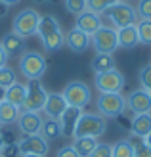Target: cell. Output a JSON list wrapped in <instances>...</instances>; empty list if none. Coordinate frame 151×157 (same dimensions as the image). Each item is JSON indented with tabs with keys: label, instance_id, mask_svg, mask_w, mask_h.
Listing matches in <instances>:
<instances>
[{
	"label": "cell",
	"instance_id": "obj_1",
	"mask_svg": "<svg viewBox=\"0 0 151 157\" xmlns=\"http://www.w3.org/2000/svg\"><path fill=\"white\" fill-rule=\"evenodd\" d=\"M36 35L40 38L42 48L46 52H58V50H61V46L65 44V35H63V31H61V25L52 13L40 15V23H38Z\"/></svg>",
	"mask_w": 151,
	"mask_h": 157
},
{
	"label": "cell",
	"instance_id": "obj_2",
	"mask_svg": "<svg viewBox=\"0 0 151 157\" xmlns=\"http://www.w3.org/2000/svg\"><path fill=\"white\" fill-rule=\"evenodd\" d=\"M48 63H46V58L40 52L29 50L23 52L19 58V73L27 78V81H40L44 77Z\"/></svg>",
	"mask_w": 151,
	"mask_h": 157
},
{
	"label": "cell",
	"instance_id": "obj_3",
	"mask_svg": "<svg viewBox=\"0 0 151 157\" xmlns=\"http://www.w3.org/2000/svg\"><path fill=\"white\" fill-rule=\"evenodd\" d=\"M101 17H105L113 29H121V27H128V25H136L140 21L138 19V13H136V8L132 4H126V2H119L115 6L107 8L105 12L101 13Z\"/></svg>",
	"mask_w": 151,
	"mask_h": 157
},
{
	"label": "cell",
	"instance_id": "obj_4",
	"mask_svg": "<svg viewBox=\"0 0 151 157\" xmlns=\"http://www.w3.org/2000/svg\"><path fill=\"white\" fill-rule=\"evenodd\" d=\"M107 128V123L98 113H81L73 138H100Z\"/></svg>",
	"mask_w": 151,
	"mask_h": 157
},
{
	"label": "cell",
	"instance_id": "obj_5",
	"mask_svg": "<svg viewBox=\"0 0 151 157\" xmlns=\"http://www.w3.org/2000/svg\"><path fill=\"white\" fill-rule=\"evenodd\" d=\"M38 23H40V13L35 8H25V10L15 13L12 21V33L19 35L21 38H27L31 35H36Z\"/></svg>",
	"mask_w": 151,
	"mask_h": 157
},
{
	"label": "cell",
	"instance_id": "obj_6",
	"mask_svg": "<svg viewBox=\"0 0 151 157\" xmlns=\"http://www.w3.org/2000/svg\"><path fill=\"white\" fill-rule=\"evenodd\" d=\"M126 109V98L123 94H100L96 100V111L103 119H115Z\"/></svg>",
	"mask_w": 151,
	"mask_h": 157
},
{
	"label": "cell",
	"instance_id": "obj_7",
	"mask_svg": "<svg viewBox=\"0 0 151 157\" xmlns=\"http://www.w3.org/2000/svg\"><path fill=\"white\" fill-rule=\"evenodd\" d=\"M61 94H63V98H65L69 107H78V109H84L92 100V92L88 88V84H84L82 81L67 82Z\"/></svg>",
	"mask_w": 151,
	"mask_h": 157
},
{
	"label": "cell",
	"instance_id": "obj_8",
	"mask_svg": "<svg viewBox=\"0 0 151 157\" xmlns=\"http://www.w3.org/2000/svg\"><path fill=\"white\" fill-rule=\"evenodd\" d=\"M94 84L100 90V94H121L126 81H124V75L115 67L105 73H96L94 75Z\"/></svg>",
	"mask_w": 151,
	"mask_h": 157
},
{
	"label": "cell",
	"instance_id": "obj_9",
	"mask_svg": "<svg viewBox=\"0 0 151 157\" xmlns=\"http://www.w3.org/2000/svg\"><path fill=\"white\" fill-rule=\"evenodd\" d=\"M90 44L94 46V50L98 54H113L119 48L117 29H113L111 25H101L96 33L90 36Z\"/></svg>",
	"mask_w": 151,
	"mask_h": 157
},
{
	"label": "cell",
	"instance_id": "obj_10",
	"mask_svg": "<svg viewBox=\"0 0 151 157\" xmlns=\"http://www.w3.org/2000/svg\"><path fill=\"white\" fill-rule=\"evenodd\" d=\"M46 98H48V92L42 86V82L40 81H29L27 82V96H25V101L21 105V111L40 113L44 104H46Z\"/></svg>",
	"mask_w": 151,
	"mask_h": 157
},
{
	"label": "cell",
	"instance_id": "obj_11",
	"mask_svg": "<svg viewBox=\"0 0 151 157\" xmlns=\"http://www.w3.org/2000/svg\"><path fill=\"white\" fill-rule=\"evenodd\" d=\"M48 150H50V142L46 138H42V134H29V136H23L17 142L19 155H40V157H46Z\"/></svg>",
	"mask_w": 151,
	"mask_h": 157
},
{
	"label": "cell",
	"instance_id": "obj_12",
	"mask_svg": "<svg viewBox=\"0 0 151 157\" xmlns=\"http://www.w3.org/2000/svg\"><path fill=\"white\" fill-rule=\"evenodd\" d=\"M126 107L132 111V115L151 113V94L144 88H136L126 96Z\"/></svg>",
	"mask_w": 151,
	"mask_h": 157
},
{
	"label": "cell",
	"instance_id": "obj_13",
	"mask_svg": "<svg viewBox=\"0 0 151 157\" xmlns=\"http://www.w3.org/2000/svg\"><path fill=\"white\" fill-rule=\"evenodd\" d=\"M17 128L23 136H29V134H40V128H42V115L36 113V111H21L17 117Z\"/></svg>",
	"mask_w": 151,
	"mask_h": 157
},
{
	"label": "cell",
	"instance_id": "obj_14",
	"mask_svg": "<svg viewBox=\"0 0 151 157\" xmlns=\"http://www.w3.org/2000/svg\"><path fill=\"white\" fill-rule=\"evenodd\" d=\"M101 25H103V17H101L100 13L92 12V10L81 12V13L77 15V19H75V27L78 31H82L84 35H88V36H92Z\"/></svg>",
	"mask_w": 151,
	"mask_h": 157
},
{
	"label": "cell",
	"instance_id": "obj_15",
	"mask_svg": "<svg viewBox=\"0 0 151 157\" xmlns=\"http://www.w3.org/2000/svg\"><path fill=\"white\" fill-rule=\"evenodd\" d=\"M69 105L65 98H63L61 92H48V98H46V104L42 107V113L46 115V119H52V121H59V117L63 115Z\"/></svg>",
	"mask_w": 151,
	"mask_h": 157
},
{
	"label": "cell",
	"instance_id": "obj_16",
	"mask_svg": "<svg viewBox=\"0 0 151 157\" xmlns=\"http://www.w3.org/2000/svg\"><path fill=\"white\" fill-rule=\"evenodd\" d=\"M65 44L73 54H82V52L88 50V46H90V36L84 35L82 31H78L77 27H73L65 35Z\"/></svg>",
	"mask_w": 151,
	"mask_h": 157
},
{
	"label": "cell",
	"instance_id": "obj_17",
	"mask_svg": "<svg viewBox=\"0 0 151 157\" xmlns=\"http://www.w3.org/2000/svg\"><path fill=\"white\" fill-rule=\"evenodd\" d=\"M82 109L78 107H67L63 115L59 117V127H61V136L65 138H73V132H75V127L78 123V117H81Z\"/></svg>",
	"mask_w": 151,
	"mask_h": 157
},
{
	"label": "cell",
	"instance_id": "obj_18",
	"mask_svg": "<svg viewBox=\"0 0 151 157\" xmlns=\"http://www.w3.org/2000/svg\"><path fill=\"white\" fill-rule=\"evenodd\" d=\"M117 40H119V48H124V50L138 46L140 44V38H138L136 25H128V27L117 29Z\"/></svg>",
	"mask_w": 151,
	"mask_h": 157
},
{
	"label": "cell",
	"instance_id": "obj_19",
	"mask_svg": "<svg viewBox=\"0 0 151 157\" xmlns=\"http://www.w3.org/2000/svg\"><path fill=\"white\" fill-rule=\"evenodd\" d=\"M130 130L134 136H138L144 140L149 132H151V113H142V115H134V119L130 123Z\"/></svg>",
	"mask_w": 151,
	"mask_h": 157
},
{
	"label": "cell",
	"instance_id": "obj_20",
	"mask_svg": "<svg viewBox=\"0 0 151 157\" xmlns=\"http://www.w3.org/2000/svg\"><path fill=\"white\" fill-rule=\"evenodd\" d=\"M25 96H27V84L23 82H13L12 86L6 88V101H10L12 105L19 109L23 105V101H25Z\"/></svg>",
	"mask_w": 151,
	"mask_h": 157
},
{
	"label": "cell",
	"instance_id": "obj_21",
	"mask_svg": "<svg viewBox=\"0 0 151 157\" xmlns=\"http://www.w3.org/2000/svg\"><path fill=\"white\" fill-rule=\"evenodd\" d=\"M0 44H2V48L6 50L8 56H13V54H19L23 50V46H25V38H21L19 35H15V33H8V35L2 36Z\"/></svg>",
	"mask_w": 151,
	"mask_h": 157
},
{
	"label": "cell",
	"instance_id": "obj_22",
	"mask_svg": "<svg viewBox=\"0 0 151 157\" xmlns=\"http://www.w3.org/2000/svg\"><path fill=\"white\" fill-rule=\"evenodd\" d=\"M92 69L94 73H105V71H111L115 69V58L113 54H98L92 58Z\"/></svg>",
	"mask_w": 151,
	"mask_h": 157
},
{
	"label": "cell",
	"instance_id": "obj_23",
	"mask_svg": "<svg viewBox=\"0 0 151 157\" xmlns=\"http://www.w3.org/2000/svg\"><path fill=\"white\" fill-rule=\"evenodd\" d=\"M19 113H21L19 107L12 105L10 101H2V104H0V124L4 127V124L15 123V121H17V117H19Z\"/></svg>",
	"mask_w": 151,
	"mask_h": 157
},
{
	"label": "cell",
	"instance_id": "obj_24",
	"mask_svg": "<svg viewBox=\"0 0 151 157\" xmlns=\"http://www.w3.org/2000/svg\"><path fill=\"white\" fill-rule=\"evenodd\" d=\"M71 146L75 147L81 157H90L94 147L98 146V138H73V144Z\"/></svg>",
	"mask_w": 151,
	"mask_h": 157
},
{
	"label": "cell",
	"instance_id": "obj_25",
	"mask_svg": "<svg viewBox=\"0 0 151 157\" xmlns=\"http://www.w3.org/2000/svg\"><path fill=\"white\" fill-rule=\"evenodd\" d=\"M40 134H42V138H46V140H48V142L61 138V127H59V121L44 119V123H42V128H40Z\"/></svg>",
	"mask_w": 151,
	"mask_h": 157
},
{
	"label": "cell",
	"instance_id": "obj_26",
	"mask_svg": "<svg viewBox=\"0 0 151 157\" xmlns=\"http://www.w3.org/2000/svg\"><path fill=\"white\" fill-rule=\"evenodd\" d=\"M136 29H138L140 44L151 46V19H140L136 23Z\"/></svg>",
	"mask_w": 151,
	"mask_h": 157
},
{
	"label": "cell",
	"instance_id": "obj_27",
	"mask_svg": "<svg viewBox=\"0 0 151 157\" xmlns=\"http://www.w3.org/2000/svg\"><path fill=\"white\" fill-rule=\"evenodd\" d=\"M113 157H134V146L130 140H119L113 144Z\"/></svg>",
	"mask_w": 151,
	"mask_h": 157
},
{
	"label": "cell",
	"instance_id": "obj_28",
	"mask_svg": "<svg viewBox=\"0 0 151 157\" xmlns=\"http://www.w3.org/2000/svg\"><path fill=\"white\" fill-rule=\"evenodd\" d=\"M119 2H121V0H86V10H92V12H96V13L101 15L107 8L115 6Z\"/></svg>",
	"mask_w": 151,
	"mask_h": 157
},
{
	"label": "cell",
	"instance_id": "obj_29",
	"mask_svg": "<svg viewBox=\"0 0 151 157\" xmlns=\"http://www.w3.org/2000/svg\"><path fill=\"white\" fill-rule=\"evenodd\" d=\"M13 82H17V78H15V71L12 67H0V86H4V88H8V86H12Z\"/></svg>",
	"mask_w": 151,
	"mask_h": 157
},
{
	"label": "cell",
	"instance_id": "obj_30",
	"mask_svg": "<svg viewBox=\"0 0 151 157\" xmlns=\"http://www.w3.org/2000/svg\"><path fill=\"white\" fill-rule=\"evenodd\" d=\"M138 78H140L142 88H144L145 92H149V94H151V65H144V67H142V69H140Z\"/></svg>",
	"mask_w": 151,
	"mask_h": 157
},
{
	"label": "cell",
	"instance_id": "obj_31",
	"mask_svg": "<svg viewBox=\"0 0 151 157\" xmlns=\"http://www.w3.org/2000/svg\"><path fill=\"white\" fill-rule=\"evenodd\" d=\"M136 13L138 19H151V0H138Z\"/></svg>",
	"mask_w": 151,
	"mask_h": 157
},
{
	"label": "cell",
	"instance_id": "obj_32",
	"mask_svg": "<svg viewBox=\"0 0 151 157\" xmlns=\"http://www.w3.org/2000/svg\"><path fill=\"white\" fill-rule=\"evenodd\" d=\"M90 157H113V146L105 144V142H98V146L94 147Z\"/></svg>",
	"mask_w": 151,
	"mask_h": 157
},
{
	"label": "cell",
	"instance_id": "obj_33",
	"mask_svg": "<svg viewBox=\"0 0 151 157\" xmlns=\"http://www.w3.org/2000/svg\"><path fill=\"white\" fill-rule=\"evenodd\" d=\"M65 6H67V10L71 13L78 15L81 12L86 10V0H65Z\"/></svg>",
	"mask_w": 151,
	"mask_h": 157
},
{
	"label": "cell",
	"instance_id": "obj_34",
	"mask_svg": "<svg viewBox=\"0 0 151 157\" xmlns=\"http://www.w3.org/2000/svg\"><path fill=\"white\" fill-rule=\"evenodd\" d=\"M134 146V157H151V147L142 140V142H132Z\"/></svg>",
	"mask_w": 151,
	"mask_h": 157
},
{
	"label": "cell",
	"instance_id": "obj_35",
	"mask_svg": "<svg viewBox=\"0 0 151 157\" xmlns=\"http://www.w3.org/2000/svg\"><path fill=\"white\" fill-rule=\"evenodd\" d=\"M55 157H81V155L77 153V150H75L71 144H67V146H63L61 150L55 153Z\"/></svg>",
	"mask_w": 151,
	"mask_h": 157
},
{
	"label": "cell",
	"instance_id": "obj_36",
	"mask_svg": "<svg viewBox=\"0 0 151 157\" xmlns=\"http://www.w3.org/2000/svg\"><path fill=\"white\" fill-rule=\"evenodd\" d=\"M15 153H19L17 151V146H12V144H4V147H2V151H0V155L2 157H12V155H15Z\"/></svg>",
	"mask_w": 151,
	"mask_h": 157
},
{
	"label": "cell",
	"instance_id": "obj_37",
	"mask_svg": "<svg viewBox=\"0 0 151 157\" xmlns=\"http://www.w3.org/2000/svg\"><path fill=\"white\" fill-rule=\"evenodd\" d=\"M8 54H6V50L2 48V44H0V67H4V65H8Z\"/></svg>",
	"mask_w": 151,
	"mask_h": 157
},
{
	"label": "cell",
	"instance_id": "obj_38",
	"mask_svg": "<svg viewBox=\"0 0 151 157\" xmlns=\"http://www.w3.org/2000/svg\"><path fill=\"white\" fill-rule=\"evenodd\" d=\"M8 10H10V6H8V4H4L2 0H0V17H4V15L8 13Z\"/></svg>",
	"mask_w": 151,
	"mask_h": 157
},
{
	"label": "cell",
	"instance_id": "obj_39",
	"mask_svg": "<svg viewBox=\"0 0 151 157\" xmlns=\"http://www.w3.org/2000/svg\"><path fill=\"white\" fill-rule=\"evenodd\" d=\"M2 101H6V88L0 86V104H2Z\"/></svg>",
	"mask_w": 151,
	"mask_h": 157
},
{
	"label": "cell",
	"instance_id": "obj_40",
	"mask_svg": "<svg viewBox=\"0 0 151 157\" xmlns=\"http://www.w3.org/2000/svg\"><path fill=\"white\" fill-rule=\"evenodd\" d=\"M4 4H8V6H15V4H19L21 0H2Z\"/></svg>",
	"mask_w": 151,
	"mask_h": 157
},
{
	"label": "cell",
	"instance_id": "obj_41",
	"mask_svg": "<svg viewBox=\"0 0 151 157\" xmlns=\"http://www.w3.org/2000/svg\"><path fill=\"white\" fill-rule=\"evenodd\" d=\"M4 144H6V140H4V134H2V132H0V151H2Z\"/></svg>",
	"mask_w": 151,
	"mask_h": 157
},
{
	"label": "cell",
	"instance_id": "obj_42",
	"mask_svg": "<svg viewBox=\"0 0 151 157\" xmlns=\"http://www.w3.org/2000/svg\"><path fill=\"white\" fill-rule=\"evenodd\" d=\"M144 142H145V144H147V146L151 147V132H149V134H147V136L144 138Z\"/></svg>",
	"mask_w": 151,
	"mask_h": 157
},
{
	"label": "cell",
	"instance_id": "obj_43",
	"mask_svg": "<svg viewBox=\"0 0 151 157\" xmlns=\"http://www.w3.org/2000/svg\"><path fill=\"white\" fill-rule=\"evenodd\" d=\"M21 157H40V155H21Z\"/></svg>",
	"mask_w": 151,
	"mask_h": 157
},
{
	"label": "cell",
	"instance_id": "obj_44",
	"mask_svg": "<svg viewBox=\"0 0 151 157\" xmlns=\"http://www.w3.org/2000/svg\"><path fill=\"white\" fill-rule=\"evenodd\" d=\"M35 2H46V0H35Z\"/></svg>",
	"mask_w": 151,
	"mask_h": 157
},
{
	"label": "cell",
	"instance_id": "obj_45",
	"mask_svg": "<svg viewBox=\"0 0 151 157\" xmlns=\"http://www.w3.org/2000/svg\"><path fill=\"white\" fill-rule=\"evenodd\" d=\"M0 127H2V124H0Z\"/></svg>",
	"mask_w": 151,
	"mask_h": 157
},
{
	"label": "cell",
	"instance_id": "obj_46",
	"mask_svg": "<svg viewBox=\"0 0 151 157\" xmlns=\"http://www.w3.org/2000/svg\"><path fill=\"white\" fill-rule=\"evenodd\" d=\"M0 157H2V155H0Z\"/></svg>",
	"mask_w": 151,
	"mask_h": 157
}]
</instances>
